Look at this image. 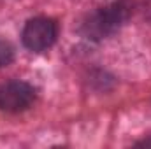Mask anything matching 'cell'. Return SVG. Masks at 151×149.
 <instances>
[{"mask_svg": "<svg viewBox=\"0 0 151 149\" xmlns=\"http://www.w3.org/2000/svg\"><path fill=\"white\" fill-rule=\"evenodd\" d=\"M132 14L130 0H106L86 16L81 25V32L88 39H104L114 34Z\"/></svg>", "mask_w": 151, "mask_h": 149, "instance_id": "1", "label": "cell"}, {"mask_svg": "<svg viewBox=\"0 0 151 149\" xmlns=\"http://www.w3.org/2000/svg\"><path fill=\"white\" fill-rule=\"evenodd\" d=\"M58 35V28H56V23L49 18H34L30 19L25 28H23V44L25 47H28L30 51H46L49 49Z\"/></svg>", "mask_w": 151, "mask_h": 149, "instance_id": "2", "label": "cell"}, {"mask_svg": "<svg viewBox=\"0 0 151 149\" xmlns=\"http://www.w3.org/2000/svg\"><path fill=\"white\" fill-rule=\"evenodd\" d=\"M35 100V90L23 81H11L0 86V109L7 112H21Z\"/></svg>", "mask_w": 151, "mask_h": 149, "instance_id": "3", "label": "cell"}, {"mask_svg": "<svg viewBox=\"0 0 151 149\" xmlns=\"http://www.w3.org/2000/svg\"><path fill=\"white\" fill-rule=\"evenodd\" d=\"M14 60V49L9 42L0 40V67H7Z\"/></svg>", "mask_w": 151, "mask_h": 149, "instance_id": "4", "label": "cell"}, {"mask_svg": "<svg viewBox=\"0 0 151 149\" xmlns=\"http://www.w3.org/2000/svg\"><path fill=\"white\" fill-rule=\"evenodd\" d=\"M139 146H151V139H148V140H142Z\"/></svg>", "mask_w": 151, "mask_h": 149, "instance_id": "5", "label": "cell"}]
</instances>
